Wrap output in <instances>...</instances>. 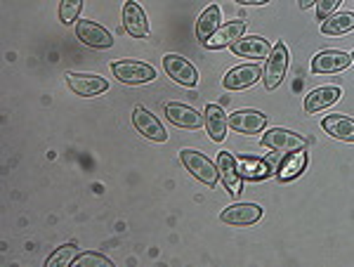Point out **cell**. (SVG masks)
Here are the masks:
<instances>
[{"label":"cell","mask_w":354,"mask_h":267,"mask_svg":"<svg viewBox=\"0 0 354 267\" xmlns=\"http://www.w3.org/2000/svg\"><path fill=\"white\" fill-rule=\"evenodd\" d=\"M76 253H78L76 243H73V241L64 243V246H59L48 260H45V267H66V265H73V260H76Z\"/></svg>","instance_id":"25"},{"label":"cell","mask_w":354,"mask_h":267,"mask_svg":"<svg viewBox=\"0 0 354 267\" xmlns=\"http://www.w3.org/2000/svg\"><path fill=\"white\" fill-rule=\"evenodd\" d=\"M352 64V55L340 53V50H324L312 59L314 73H338L345 71Z\"/></svg>","instance_id":"13"},{"label":"cell","mask_w":354,"mask_h":267,"mask_svg":"<svg viewBox=\"0 0 354 267\" xmlns=\"http://www.w3.org/2000/svg\"><path fill=\"white\" fill-rule=\"evenodd\" d=\"M203 118H205V130H208L210 140L215 142H222L227 138V128H230V116L222 111L220 104H208L203 111Z\"/></svg>","instance_id":"19"},{"label":"cell","mask_w":354,"mask_h":267,"mask_svg":"<svg viewBox=\"0 0 354 267\" xmlns=\"http://www.w3.org/2000/svg\"><path fill=\"white\" fill-rule=\"evenodd\" d=\"M239 5H267L270 0H236Z\"/></svg>","instance_id":"29"},{"label":"cell","mask_w":354,"mask_h":267,"mask_svg":"<svg viewBox=\"0 0 354 267\" xmlns=\"http://www.w3.org/2000/svg\"><path fill=\"white\" fill-rule=\"evenodd\" d=\"M307 166V154L305 149L300 151H288V156L281 161V166H279V180H283V183H288V180L298 178V175L305 170Z\"/></svg>","instance_id":"22"},{"label":"cell","mask_w":354,"mask_h":267,"mask_svg":"<svg viewBox=\"0 0 354 267\" xmlns=\"http://www.w3.org/2000/svg\"><path fill=\"white\" fill-rule=\"evenodd\" d=\"M262 73L265 69H260V64H241V66H234L232 71H227L225 85L227 90H245L250 88V85H255L262 78Z\"/></svg>","instance_id":"11"},{"label":"cell","mask_w":354,"mask_h":267,"mask_svg":"<svg viewBox=\"0 0 354 267\" xmlns=\"http://www.w3.org/2000/svg\"><path fill=\"white\" fill-rule=\"evenodd\" d=\"M262 208L255 206V203H234V206L225 208L220 213V220L227 225H236V227H248V225H255L260 223L262 218Z\"/></svg>","instance_id":"10"},{"label":"cell","mask_w":354,"mask_h":267,"mask_svg":"<svg viewBox=\"0 0 354 267\" xmlns=\"http://www.w3.org/2000/svg\"><path fill=\"white\" fill-rule=\"evenodd\" d=\"M245 33V21L243 19H236V21H227L222 24L213 36L205 41V48L210 50H220V48H227V45H234L239 38H243Z\"/></svg>","instance_id":"16"},{"label":"cell","mask_w":354,"mask_h":267,"mask_svg":"<svg viewBox=\"0 0 354 267\" xmlns=\"http://www.w3.org/2000/svg\"><path fill=\"white\" fill-rule=\"evenodd\" d=\"M73 267H113V263L102 253H81L73 260Z\"/></svg>","instance_id":"26"},{"label":"cell","mask_w":354,"mask_h":267,"mask_svg":"<svg viewBox=\"0 0 354 267\" xmlns=\"http://www.w3.org/2000/svg\"><path fill=\"white\" fill-rule=\"evenodd\" d=\"M260 142H262V147L274 149V151H300L312 145L310 138H302V135L290 133V130H283V128H274L270 133H265Z\"/></svg>","instance_id":"4"},{"label":"cell","mask_w":354,"mask_h":267,"mask_svg":"<svg viewBox=\"0 0 354 267\" xmlns=\"http://www.w3.org/2000/svg\"><path fill=\"white\" fill-rule=\"evenodd\" d=\"M322 128L335 140L354 142V118L345 116V113H333V116H326V118H324V123H322Z\"/></svg>","instance_id":"20"},{"label":"cell","mask_w":354,"mask_h":267,"mask_svg":"<svg viewBox=\"0 0 354 267\" xmlns=\"http://www.w3.org/2000/svg\"><path fill=\"white\" fill-rule=\"evenodd\" d=\"M314 3H317V0H298V5H300V8H302V10L312 8V5H314Z\"/></svg>","instance_id":"30"},{"label":"cell","mask_w":354,"mask_h":267,"mask_svg":"<svg viewBox=\"0 0 354 267\" xmlns=\"http://www.w3.org/2000/svg\"><path fill=\"white\" fill-rule=\"evenodd\" d=\"M180 158H182V163H185V168L189 170V173L198 180V183H203V185H208V187L218 185L220 170L205 154H201V151H196V149H182Z\"/></svg>","instance_id":"1"},{"label":"cell","mask_w":354,"mask_h":267,"mask_svg":"<svg viewBox=\"0 0 354 267\" xmlns=\"http://www.w3.org/2000/svg\"><path fill=\"white\" fill-rule=\"evenodd\" d=\"M342 0H317V19L326 21L330 15H335V10L340 8Z\"/></svg>","instance_id":"28"},{"label":"cell","mask_w":354,"mask_h":267,"mask_svg":"<svg viewBox=\"0 0 354 267\" xmlns=\"http://www.w3.org/2000/svg\"><path fill=\"white\" fill-rule=\"evenodd\" d=\"M81 10H83V0H62L59 3V19L64 21V24H71V21L78 19Z\"/></svg>","instance_id":"27"},{"label":"cell","mask_w":354,"mask_h":267,"mask_svg":"<svg viewBox=\"0 0 354 267\" xmlns=\"http://www.w3.org/2000/svg\"><path fill=\"white\" fill-rule=\"evenodd\" d=\"M220 26H222V10H220V5H208V8H205L203 12H201V17H198V21H196L198 41L205 43L215 31H218Z\"/></svg>","instance_id":"21"},{"label":"cell","mask_w":354,"mask_h":267,"mask_svg":"<svg viewBox=\"0 0 354 267\" xmlns=\"http://www.w3.org/2000/svg\"><path fill=\"white\" fill-rule=\"evenodd\" d=\"M76 36L78 41H83L85 45H90V48L95 50H106L113 45V36L109 31H106L102 24H97V21H90V19H83L76 24Z\"/></svg>","instance_id":"8"},{"label":"cell","mask_w":354,"mask_h":267,"mask_svg":"<svg viewBox=\"0 0 354 267\" xmlns=\"http://www.w3.org/2000/svg\"><path fill=\"white\" fill-rule=\"evenodd\" d=\"M66 85L71 88V93L81 98H95L109 90V81L95 73H66Z\"/></svg>","instance_id":"6"},{"label":"cell","mask_w":354,"mask_h":267,"mask_svg":"<svg viewBox=\"0 0 354 267\" xmlns=\"http://www.w3.org/2000/svg\"><path fill=\"white\" fill-rule=\"evenodd\" d=\"M265 126H267V116L262 111L241 109V111H234L230 116V128H234L241 135H258L265 130Z\"/></svg>","instance_id":"12"},{"label":"cell","mask_w":354,"mask_h":267,"mask_svg":"<svg viewBox=\"0 0 354 267\" xmlns=\"http://www.w3.org/2000/svg\"><path fill=\"white\" fill-rule=\"evenodd\" d=\"M236 163H239V173H241V178H248V180H265L267 175H270V166H267V161H262V158L241 156Z\"/></svg>","instance_id":"24"},{"label":"cell","mask_w":354,"mask_h":267,"mask_svg":"<svg viewBox=\"0 0 354 267\" xmlns=\"http://www.w3.org/2000/svg\"><path fill=\"white\" fill-rule=\"evenodd\" d=\"M133 123L137 128V133L145 135L147 140H153V142H165L168 140V130L151 111H147L145 107H135L133 111Z\"/></svg>","instance_id":"9"},{"label":"cell","mask_w":354,"mask_h":267,"mask_svg":"<svg viewBox=\"0 0 354 267\" xmlns=\"http://www.w3.org/2000/svg\"><path fill=\"white\" fill-rule=\"evenodd\" d=\"M286 69H288V48L283 45L281 41L272 45V53L267 57V66H265V88L267 90H277L281 85L283 76H286Z\"/></svg>","instance_id":"3"},{"label":"cell","mask_w":354,"mask_h":267,"mask_svg":"<svg viewBox=\"0 0 354 267\" xmlns=\"http://www.w3.org/2000/svg\"><path fill=\"white\" fill-rule=\"evenodd\" d=\"M163 69L173 78L175 83L185 85V88H194L198 83V71L189 59L180 55H165L163 57Z\"/></svg>","instance_id":"5"},{"label":"cell","mask_w":354,"mask_h":267,"mask_svg":"<svg viewBox=\"0 0 354 267\" xmlns=\"http://www.w3.org/2000/svg\"><path fill=\"white\" fill-rule=\"evenodd\" d=\"M350 31H354V12L330 15L326 21H322L324 36H345Z\"/></svg>","instance_id":"23"},{"label":"cell","mask_w":354,"mask_h":267,"mask_svg":"<svg viewBox=\"0 0 354 267\" xmlns=\"http://www.w3.org/2000/svg\"><path fill=\"white\" fill-rule=\"evenodd\" d=\"M218 170L222 175V185L227 187L232 196L241 192V173H239V163L230 151H220L218 154Z\"/></svg>","instance_id":"17"},{"label":"cell","mask_w":354,"mask_h":267,"mask_svg":"<svg viewBox=\"0 0 354 267\" xmlns=\"http://www.w3.org/2000/svg\"><path fill=\"white\" fill-rule=\"evenodd\" d=\"M232 53L245 59H265L272 53V45L260 36H248V38H239L236 43L230 45Z\"/></svg>","instance_id":"18"},{"label":"cell","mask_w":354,"mask_h":267,"mask_svg":"<svg viewBox=\"0 0 354 267\" xmlns=\"http://www.w3.org/2000/svg\"><path fill=\"white\" fill-rule=\"evenodd\" d=\"M352 62H354V53H352Z\"/></svg>","instance_id":"31"},{"label":"cell","mask_w":354,"mask_h":267,"mask_svg":"<svg viewBox=\"0 0 354 267\" xmlns=\"http://www.w3.org/2000/svg\"><path fill=\"white\" fill-rule=\"evenodd\" d=\"M165 116H168L170 123H175L177 128L185 130H198L205 126V118L192 107L182 104V102H165Z\"/></svg>","instance_id":"7"},{"label":"cell","mask_w":354,"mask_h":267,"mask_svg":"<svg viewBox=\"0 0 354 267\" xmlns=\"http://www.w3.org/2000/svg\"><path fill=\"white\" fill-rule=\"evenodd\" d=\"M123 26L133 38L149 36V21H147V15L135 0H128V3L123 5Z\"/></svg>","instance_id":"14"},{"label":"cell","mask_w":354,"mask_h":267,"mask_svg":"<svg viewBox=\"0 0 354 267\" xmlns=\"http://www.w3.org/2000/svg\"><path fill=\"white\" fill-rule=\"evenodd\" d=\"M113 76L121 83L128 85H142V83H151L156 78V69L151 64H145V62L137 59H118L111 64Z\"/></svg>","instance_id":"2"},{"label":"cell","mask_w":354,"mask_h":267,"mask_svg":"<svg viewBox=\"0 0 354 267\" xmlns=\"http://www.w3.org/2000/svg\"><path fill=\"white\" fill-rule=\"evenodd\" d=\"M340 98H342V90L338 85H322V88L312 90L305 98V111L307 113L324 111V109H328V107H333L335 102H340Z\"/></svg>","instance_id":"15"}]
</instances>
